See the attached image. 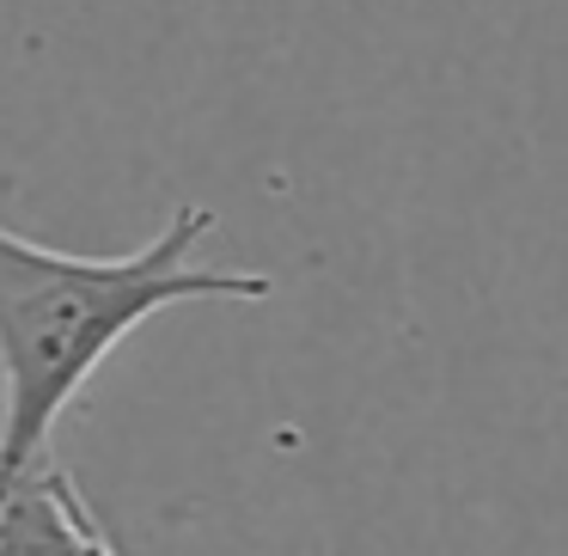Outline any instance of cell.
<instances>
[{
    "label": "cell",
    "instance_id": "cell-1",
    "mask_svg": "<svg viewBox=\"0 0 568 556\" xmlns=\"http://www.w3.org/2000/svg\"><path fill=\"white\" fill-rule=\"evenodd\" d=\"M214 209L184 202L123 257H74L0 221V489L50 458V434L129 331L184 300H270L257 270H209Z\"/></svg>",
    "mask_w": 568,
    "mask_h": 556
},
{
    "label": "cell",
    "instance_id": "cell-2",
    "mask_svg": "<svg viewBox=\"0 0 568 556\" xmlns=\"http://www.w3.org/2000/svg\"><path fill=\"white\" fill-rule=\"evenodd\" d=\"M0 556H123L92 502L62 465L43 458L31 477L0 489Z\"/></svg>",
    "mask_w": 568,
    "mask_h": 556
}]
</instances>
